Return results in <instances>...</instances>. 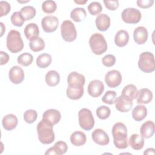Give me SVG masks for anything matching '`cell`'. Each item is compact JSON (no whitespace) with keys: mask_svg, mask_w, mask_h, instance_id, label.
I'll return each mask as SVG.
<instances>
[{"mask_svg":"<svg viewBox=\"0 0 155 155\" xmlns=\"http://www.w3.org/2000/svg\"><path fill=\"white\" fill-rule=\"evenodd\" d=\"M24 32L26 38L30 41H32L38 37L39 30L37 24L30 23L25 26Z\"/></svg>","mask_w":155,"mask_h":155,"instance_id":"603a6c76","label":"cell"},{"mask_svg":"<svg viewBox=\"0 0 155 155\" xmlns=\"http://www.w3.org/2000/svg\"><path fill=\"white\" fill-rule=\"evenodd\" d=\"M79 124L84 130H90L94 125V119L91 111L88 108H82L78 113Z\"/></svg>","mask_w":155,"mask_h":155,"instance_id":"8992f818","label":"cell"},{"mask_svg":"<svg viewBox=\"0 0 155 155\" xmlns=\"http://www.w3.org/2000/svg\"><path fill=\"white\" fill-rule=\"evenodd\" d=\"M133 38L135 42L142 45L145 44L148 39V31L143 26H139L136 28L133 31Z\"/></svg>","mask_w":155,"mask_h":155,"instance_id":"2e32d148","label":"cell"},{"mask_svg":"<svg viewBox=\"0 0 155 155\" xmlns=\"http://www.w3.org/2000/svg\"><path fill=\"white\" fill-rule=\"evenodd\" d=\"M53 148L55 151L56 154L58 155H62L65 154L68 150V146L67 143L64 141L56 142Z\"/></svg>","mask_w":155,"mask_h":155,"instance_id":"f35d334b","label":"cell"},{"mask_svg":"<svg viewBox=\"0 0 155 155\" xmlns=\"http://www.w3.org/2000/svg\"><path fill=\"white\" fill-rule=\"evenodd\" d=\"M88 10L91 15L95 16L99 14L102 12V7L100 2L94 1L91 2L88 5Z\"/></svg>","mask_w":155,"mask_h":155,"instance_id":"ab89813d","label":"cell"},{"mask_svg":"<svg viewBox=\"0 0 155 155\" xmlns=\"http://www.w3.org/2000/svg\"><path fill=\"white\" fill-rule=\"evenodd\" d=\"M85 82V79L83 74L76 71L71 72L67 77V83L68 86H82Z\"/></svg>","mask_w":155,"mask_h":155,"instance_id":"e0dca14e","label":"cell"},{"mask_svg":"<svg viewBox=\"0 0 155 155\" xmlns=\"http://www.w3.org/2000/svg\"><path fill=\"white\" fill-rule=\"evenodd\" d=\"M112 135L114 146L118 149H125L128 147L127 128L122 122L116 123L112 128Z\"/></svg>","mask_w":155,"mask_h":155,"instance_id":"6da1fadb","label":"cell"},{"mask_svg":"<svg viewBox=\"0 0 155 155\" xmlns=\"http://www.w3.org/2000/svg\"><path fill=\"white\" fill-rule=\"evenodd\" d=\"M155 125L151 120H147L144 122L140 129L141 136L145 139L152 137L154 133Z\"/></svg>","mask_w":155,"mask_h":155,"instance_id":"44dd1931","label":"cell"},{"mask_svg":"<svg viewBox=\"0 0 155 155\" xmlns=\"http://www.w3.org/2000/svg\"><path fill=\"white\" fill-rule=\"evenodd\" d=\"M104 3L105 7L110 10H115L119 7V1L117 0L104 1Z\"/></svg>","mask_w":155,"mask_h":155,"instance_id":"ee69618b","label":"cell"},{"mask_svg":"<svg viewBox=\"0 0 155 155\" xmlns=\"http://www.w3.org/2000/svg\"><path fill=\"white\" fill-rule=\"evenodd\" d=\"M8 78L13 84H21L24 79V72L21 67L15 65L10 68L8 73Z\"/></svg>","mask_w":155,"mask_h":155,"instance_id":"7c38bea8","label":"cell"},{"mask_svg":"<svg viewBox=\"0 0 155 155\" xmlns=\"http://www.w3.org/2000/svg\"><path fill=\"white\" fill-rule=\"evenodd\" d=\"M93 140L97 145L104 146L108 144L110 138L107 133L101 128L95 129L91 134Z\"/></svg>","mask_w":155,"mask_h":155,"instance_id":"5bb4252c","label":"cell"},{"mask_svg":"<svg viewBox=\"0 0 155 155\" xmlns=\"http://www.w3.org/2000/svg\"><path fill=\"white\" fill-rule=\"evenodd\" d=\"M0 7H1V15H0L1 17L7 15L10 12V9H11L10 5L7 1H1L0 2Z\"/></svg>","mask_w":155,"mask_h":155,"instance_id":"7bdbcfd3","label":"cell"},{"mask_svg":"<svg viewBox=\"0 0 155 155\" xmlns=\"http://www.w3.org/2000/svg\"><path fill=\"white\" fill-rule=\"evenodd\" d=\"M114 104L116 108L122 113L129 111L131 109L133 104L132 101L125 99L122 95L116 97Z\"/></svg>","mask_w":155,"mask_h":155,"instance_id":"9a60e30c","label":"cell"},{"mask_svg":"<svg viewBox=\"0 0 155 155\" xmlns=\"http://www.w3.org/2000/svg\"><path fill=\"white\" fill-rule=\"evenodd\" d=\"M29 46L32 51L35 52H38L44 49L45 42L41 38L38 37L37 38L30 41Z\"/></svg>","mask_w":155,"mask_h":155,"instance_id":"d6a6232c","label":"cell"},{"mask_svg":"<svg viewBox=\"0 0 155 155\" xmlns=\"http://www.w3.org/2000/svg\"><path fill=\"white\" fill-rule=\"evenodd\" d=\"M153 95L152 91L147 88H141L138 91L136 97L137 103L139 104H146L150 102L153 99Z\"/></svg>","mask_w":155,"mask_h":155,"instance_id":"ac0fdd59","label":"cell"},{"mask_svg":"<svg viewBox=\"0 0 155 155\" xmlns=\"http://www.w3.org/2000/svg\"><path fill=\"white\" fill-rule=\"evenodd\" d=\"M87 16V13L84 8L77 7L74 8L70 13L71 18L75 22L83 21Z\"/></svg>","mask_w":155,"mask_h":155,"instance_id":"f546056e","label":"cell"},{"mask_svg":"<svg viewBox=\"0 0 155 155\" xmlns=\"http://www.w3.org/2000/svg\"><path fill=\"white\" fill-rule=\"evenodd\" d=\"M20 13L25 21H28L32 19L35 16L36 11L33 7L27 5L21 9Z\"/></svg>","mask_w":155,"mask_h":155,"instance_id":"1f68e13d","label":"cell"},{"mask_svg":"<svg viewBox=\"0 0 155 155\" xmlns=\"http://www.w3.org/2000/svg\"><path fill=\"white\" fill-rule=\"evenodd\" d=\"M61 33L62 39L68 42L74 41L77 36L76 27L70 20H65L62 22L61 25Z\"/></svg>","mask_w":155,"mask_h":155,"instance_id":"52a82bcc","label":"cell"},{"mask_svg":"<svg viewBox=\"0 0 155 155\" xmlns=\"http://www.w3.org/2000/svg\"><path fill=\"white\" fill-rule=\"evenodd\" d=\"M46 84L50 87H54L60 82V75L55 70L48 71L45 77Z\"/></svg>","mask_w":155,"mask_h":155,"instance_id":"f1b7e54d","label":"cell"},{"mask_svg":"<svg viewBox=\"0 0 155 155\" xmlns=\"http://www.w3.org/2000/svg\"><path fill=\"white\" fill-rule=\"evenodd\" d=\"M104 90V85L99 80L91 81L88 85V93L93 97L100 96Z\"/></svg>","mask_w":155,"mask_h":155,"instance_id":"4fadbf2b","label":"cell"},{"mask_svg":"<svg viewBox=\"0 0 155 155\" xmlns=\"http://www.w3.org/2000/svg\"><path fill=\"white\" fill-rule=\"evenodd\" d=\"M96 26L97 28L101 31H106L110 26V18L104 13L99 15L96 18Z\"/></svg>","mask_w":155,"mask_h":155,"instance_id":"d6986e66","label":"cell"},{"mask_svg":"<svg viewBox=\"0 0 155 155\" xmlns=\"http://www.w3.org/2000/svg\"><path fill=\"white\" fill-rule=\"evenodd\" d=\"M38 114L35 110H27L24 113V119L28 124L33 123L36 120Z\"/></svg>","mask_w":155,"mask_h":155,"instance_id":"60d3db41","label":"cell"},{"mask_svg":"<svg viewBox=\"0 0 155 155\" xmlns=\"http://www.w3.org/2000/svg\"><path fill=\"white\" fill-rule=\"evenodd\" d=\"M116 97H117V93H116L115 91L108 90L103 96L102 98V101L105 104L112 105L114 103Z\"/></svg>","mask_w":155,"mask_h":155,"instance_id":"8d00e7d4","label":"cell"},{"mask_svg":"<svg viewBox=\"0 0 155 155\" xmlns=\"http://www.w3.org/2000/svg\"><path fill=\"white\" fill-rule=\"evenodd\" d=\"M70 139L71 143L76 147L82 146L84 145L87 141L86 135L81 131H76L73 133L70 136Z\"/></svg>","mask_w":155,"mask_h":155,"instance_id":"cb8c5ba5","label":"cell"},{"mask_svg":"<svg viewBox=\"0 0 155 155\" xmlns=\"http://www.w3.org/2000/svg\"><path fill=\"white\" fill-rule=\"evenodd\" d=\"M33 61V56L29 53H24L17 58V62L19 64L24 67H27L30 65Z\"/></svg>","mask_w":155,"mask_h":155,"instance_id":"836d02e7","label":"cell"},{"mask_svg":"<svg viewBox=\"0 0 155 155\" xmlns=\"http://www.w3.org/2000/svg\"><path fill=\"white\" fill-rule=\"evenodd\" d=\"M138 90L136 87L133 84H128L126 85L122 91V96L125 99L132 101L136 98Z\"/></svg>","mask_w":155,"mask_h":155,"instance_id":"484cf974","label":"cell"},{"mask_svg":"<svg viewBox=\"0 0 155 155\" xmlns=\"http://www.w3.org/2000/svg\"><path fill=\"white\" fill-rule=\"evenodd\" d=\"M102 62L105 67H112L116 63V58L113 54H107L102 59Z\"/></svg>","mask_w":155,"mask_h":155,"instance_id":"b9f144b4","label":"cell"},{"mask_svg":"<svg viewBox=\"0 0 155 155\" xmlns=\"http://www.w3.org/2000/svg\"><path fill=\"white\" fill-rule=\"evenodd\" d=\"M129 41V34L127 31L120 30L117 32L114 36V42L119 47L125 46Z\"/></svg>","mask_w":155,"mask_h":155,"instance_id":"d4e9b609","label":"cell"},{"mask_svg":"<svg viewBox=\"0 0 155 155\" xmlns=\"http://www.w3.org/2000/svg\"><path fill=\"white\" fill-rule=\"evenodd\" d=\"M66 94L70 99H79L84 94V87L82 86H68L66 90Z\"/></svg>","mask_w":155,"mask_h":155,"instance_id":"7402d4cb","label":"cell"},{"mask_svg":"<svg viewBox=\"0 0 155 155\" xmlns=\"http://www.w3.org/2000/svg\"><path fill=\"white\" fill-rule=\"evenodd\" d=\"M105 82L110 88L118 87L122 82L121 73L116 70H112L108 71L105 76Z\"/></svg>","mask_w":155,"mask_h":155,"instance_id":"30bf717a","label":"cell"},{"mask_svg":"<svg viewBox=\"0 0 155 155\" xmlns=\"http://www.w3.org/2000/svg\"><path fill=\"white\" fill-rule=\"evenodd\" d=\"M89 45L92 52L96 55H101L107 50V43L104 36L98 33H95L90 36Z\"/></svg>","mask_w":155,"mask_h":155,"instance_id":"277c9868","label":"cell"},{"mask_svg":"<svg viewBox=\"0 0 155 155\" xmlns=\"http://www.w3.org/2000/svg\"><path fill=\"white\" fill-rule=\"evenodd\" d=\"M154 0H138L136 3L138 7L142 8H148L154 4Z\"/></svg>","mask_w":155,"mask_h":155,"instance_id":"f6af8a7d","label":"cell"},{"mask_svg":"<svg viewBox=\"0 0 155 155\" xmlns=\"http://www.w3.org/2000/svg\"><path fill=\"white\" fill-rule=\"evenodd\" d=\"M0 56H1V63L0 64L1 65H4L5 64L7 63V62L9 60V56L8 54L3 51H0Z\"/></svg>","mask_w":155,"mask_h":155,"instance_id":"bcb514c9","label":"cell"},{"mask_svg":"<svg viewBox=\"0 0 155 155\" xmlns=\"http://www.w3.org/2000/svg\"><path fill=\"white\" fill-rule=\"evenodd\" d=\"M18 123L17 117L13 114H8L4 116L2 120V124L3 128L7 130L11 131L15 129Z\"/></svg>","mask_w":155,"mask_h":155,"instance_id":"ffe728a7","label":"cell"},{"mask_svg":"<svg viewBox=\"0 0 155 155\" xmlns=\"http://www.w3.org/2000/svg\"><path fill=\"white\" fill-rule=\"evenodd\" d=\"M61 118V114L60 112L55 109L47 110L42 114V120L53 126L58 124Z\"/></svg>","mask_w":155,"mask_h":155,"instance_id":"8fae6325","label":"cell"},{"mask_svg":"<svg viewBox=\"0 0 155 155\" xmlns=\"http://www.w3.org/2000/svg\"><path fill=\"white\" fill-rule=\"evenodd\" d=\"M147 115V108L142 105H136L132 111L133 118L137 122L143 120Z\"/></svg>","mask_w":155,"mask_h":155,"instance_id":"83f0119b","label":"cell"},{"mask_svg":"<svg viewBox=\"0 0 155 155\" xmlns=\"http://www.w3.org/2000/svg\"><path fill=\"white\" fill-rule=\"evenodd\" d=\"M138 67L145 73H151L155 70V61L153 54L149 51H144L139 55Z\"/></svg>","mask_w":155,"mask_h":155,"instance_id":"5b68a950","label":"cell"},{"mask_svg":"<svg viewBox=\"0 0 155 155\" xmlns=\"http://www.w3.org/2000/svg\"><path fill=\"white\" fill-rule=\"evenodd\" d=\"M37 133L39 140L43 144H50L54 140L53 125L47 124L42 119L38 124Z\"/></svg>","mask_w":155,"mask_h":155,"instance_id":"7a4b0ae2","label":"cell"},{"mask_svg":"<svg viewBox=\"0 0 155 155\" xmlns=\"http://www.w3.org/2000/svg\"><path fill=\"white\" fill-rule=\"evenodd\" d=\"M6 45L12 53H16L21 51L24 48V42L21 33L15 30H10L7 36Z\"/></svg>","mask_w":155,"mask_h":155,"instance_id":"3957f363","label":"cell"},{"mask_svg":"<svg viewBox=\"0 0 155 155\" xmlns=\"http://www.w3.org/2000/svg\"><path fill=\"white\" fill-rule=\"evenodd\" d=\"M51 61L52 58L50 54L42 53L37 57L36 65L41 68H45L50 65Z\"/></svg>","mask_w":155,"mask_h":155,"instance_id":"4dcf8cb0","label":"cell"},{"mask_svg":"<svg viewBox=\"0 0 155 155\" xmlns=\"http://www.w3.org/2000/svg\"><path fill=\"white\" fill-rule=\"evenodd\" d=\"M59 21L56 16L48 15L44 17L41 21V25L43 30L46 33H52L58 27Z\"/></svg>","mask_w":155,"mask_h":155,"instance_id":"9c48e42d","label":"cell"},{"mask_svg":"<svg viewBox=\"0 0 155 155\" xmlns=\"http://www.w3.org/2000/svg\"><path fill=\"white\" fill-rule=\"evenodd\" d=\"M111 113V110L109 107L105 106V105H102L99 107L96 111V114L97 116L100 119H107Z\"/></svg>","mask_w":155,"mask_h":155,"instance_id":"d590c367","label":"cell"},{"mask_svg":"<svg viewBox=\"0 0 155 155\" xmlns=\"http://www.w3.org/2000/svg\"><path fill=\"white\" fill-rule=\"evenodd\" d=\"M155 152H154V149L153 148H147L144 152H143V154H154Z\"/></svg>","mask_w":155,"mask_h":155,"instance_id":"7dc6e473","label":"cell"},{"mask_svg":"<svg viewBox=\"0 0 155 155\" xmlns=\"http://www.w3.org/2000/svg\"><path fill=\"white\" fill-rule=\"evenodd\" d=\"M87 2V0H85V1H74V2H75V3L78 4H81V5L84 4H85Z\"/></svg>","mask_w":155,"mask_h":155,"instance_id":"c3c4849f","label":"cell"},{"mask_svg":"<svg viewBox=\"0 0 155 155\" xmlns=\"http://www.w3.org/2000/svg\"><path fill=\"white\" fill-rule=\"evenodd\" d=\"M12 24L16 27H21L23 25L25 19L22 17L20 12H14L10 18Z\"/></svg>","mask_w":155,"mask_h":155,"instance_id":"74e56055","label":"cell"},{"mask_svg":"<svg viewBox=\"0 0 155 155\" xmlns=\"http://www.w3.org/2000/svg\"><path fill=\"white\" fill-rule=\"evenodd\" d=\"M129 145L133 150H140L144 146V138L138 134H133L129 139Z\"/></svg>","mask_w":155,"mask_h":155,"instance_id":"4316f807","label":"cell"},{"mask_svg":"<svg viewBox=\"0 0 155 155\" xmlns=\"http://www.w3.org/2000/svg\"><path fill=\"white\" fill-rule=\"evenodd\" d=\"M57 8V5L54 1H45L42 4V9L45 13L50 14L54 13Z\"/></svg>","mask_w":155,"mask_h":155,"instance_id":"e575fe53","label":"cell"},{"mask_svg":"<svg viewBox=\"0 0 155 155\" xmlns=\"http://www.w3.org/2000/svg\"><path fill=\"white\" fill-rule=\"evenodd\" d=\"M140 12L135 8H125L121 14L122 19L127 24H135L138 23L141 19Z\"/></svg>","mask_w":155,"mask_h":155,"instance_id":"ba28073f","label":"cell"}]
</instances>
